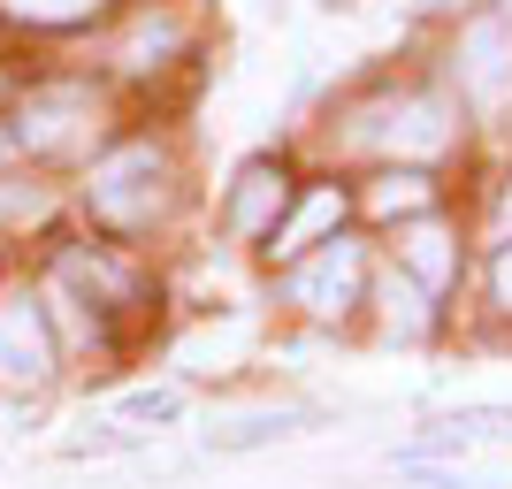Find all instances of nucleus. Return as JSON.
Segmentation results:
<instances>
[{
    "label": "nucleus",
    "mask_w": 512,
    "mask_h": 489,
    "mask_svg": "<svg viewBox=\"0 0 512 489\" xmlns=\"http://www.w3.org/2000/svg\"><path fill=\"white\" fill-rule=\"evenodd\" d=\"M85 199H92V214H100L107 230H146L153 214L169 207V161L153 146H115L100 169H92Z\"/></svg>",
    "instance_id": "1"
},
{
    "label": "nucleus",
    "mask_w": 512,
    "mask_h": 489,
    "mask_svg": "<svg viewBox=\"0 0 512 489\" xmlns=\"http://www.w3.org/2000/svg\"><path fill=\"white\" fill-rule=\"evenodd\" d=\"M459 130H451V100L436 92H398V100H375L352 115V146H375V153H406V161H428L444 153Z\"/></svg>",
    "instance_id": "2"
},
{
    "label": "nucleus",
    "mask_w": 512,
    "mask_h": 489,
    "mask_svg": "<svg viewBox=\"0 0 512 489\" xmlns=\"http://www.w3.org/2000/svg\"><path fill=\"white\" fill-rule=\"evenodd\" d=\"M451 77H459V100L497 115L512 100V16H467L459 23V46H451Z\"/></svg>",
    "instance_id": "3"
},
{
    "label": "nucleus",
    "mask_w": 512,
    "mask_h": 489,
    "mask_svg": "<svg viewBox=\"0 0 512 489\" xmlns=\"http://www.w3.org/2000/svg\"><path fill=\"white\" fill-rule=\"evenodd\" d=\"M291 298H299L314 321H344L367 298V245L344 237V230L329 237V245H314V253L299 260V276H291Z\"/></svg>",
    "instance_id": "4"
},
{
    "label": "nucleus",
    "mask_w": 512,
    "mask_h": 489,
    "mask_svg": "<svg viewBox=\"0 0 512 489\" xmlns=\"http://www.w3.org/2000/svg\"><path fill=\"white\" fill-rule=\"evenodd\" d=\"M54 375V337H46L39 298H8L0 306V383H46Z\"/></svg>",
    "instance_id": "5"
},
{
    "label": "nucleus",
    "mask_w": 512,
    "mask_h": 489,
    "mask_svg": "<svg viewBox=\"0 0 512 489\" xmlns=\"http://www.w3.org/2000/svg\"><path fill=\"white\" fill-rule=\"evenodd\" d=\"M283 199H291V176H283L276 161H245V169H237V192H230V230L268 237L283 222Z\"/></svg>",
    "instance_id": "6"
},
{
    "label": "nucleus",
    "mask_w": 512,
    "mask_h": 489,
    "mask_svg": "<svg viewBox=\"0 0 512 489\" xmlns=\"http://www.w3.org/2000/svg\"><path fill=\"white\" fill-rule=\"evenodd\" d=\"M337 222H344V192H337V184H314V192L299 199V214L268 230V260H306L314 245L337 237Z\"/></svg>",
    "instance_id": "7"
},
{
    "label": "nucleus",
    "mask_w": 512,
    "mask_h": 489,
    "mask_svg": "<svg viewBox=\"0 0 512 489\" xmlns=\"http://www.w3.org/2000/svg\"><path fill=\"white\" fill-rule=\"evenodd\" d=\"M321 413L314 405H268V413H237V421L207 428L199 444L222 451V459H237V451H260V444H283V436H299V428H314Z\"/></svg>",
    "instance_id": "8"
},
{
    "label": "nucleus",
    "mask_w": 512,
    "mask_h": 489,
    "mask_svg": "<svg viewBox=\"0 0 512 489\" xmlns=\"http://www.w3.org/2000/svg\"><path fill=\"white\" fill-rule=\"evenodd\" d=\"M375 321H383V337L421 344L428 329H436V314H428V283L406 276V268H383V276H375Z\"/></svg>",
    "instance_id": "9"
},
{
    "label": "nucleus",
    "mask_w": 512,
    "mask_h": 489,
    "mask_svg": "<svg viewBox=\"0 0 512 489\" xmlns=\"http://www.w3.org/2000/svg\"><path fill=\"white\" fill-rule=\"evenodd\" d=\"M77 123H92V100L77 85H54V92H31V107H23L16 123V146H69L77 138Z\"/></svg>",
    "instance_id": "10"
},
{
    "label": "nucleus",
    "mask_w": 512,
    "mask_h": 489,
    "mask_svg": "<svg viewBox=\"0 0 512 489\" xmlns=\"http://www.w3.org/2000/svg\"><path fill=\"white\" fill-rule=\"evenodd\" d=\"M398 268H406V276H421L428 291H444V283L459 276L451 230L436 222V214H413V222H398Z\"/></svg>",
    "instance_id": "11"
},
{
    "label": "nucleus",
    "mask_w": 512,
    "mask_h": 489,
    "mask_svg": "<svg viewBox=\"0 0 512 489\" xmlns=\"http://www.w3.org/2000/svg\"><path fill=\"white\" fill-rule=\"evenodd\" d=\"M428 176L421 169H390V176H375V184H367V207L375 214H398V222H413V214H428Z\"/></svg>",
    "instance_id": "12"
},
{
    "label": "nucleus",
    "mask_w": 512,
    "mask_h": 489,
    "mask_svg": "<svg viewBox=\"0 0 512 489\" xmlns=\"http://www.w3.org/2000/svg\"><path fill=\"white\" fill-rule=\"evenodd\" d=\"M436 428L459 444H512V405H451Z\"/></svg>",
    "instance_id": "13"
},
{
    "label": "nucleus",
    "mask_w": 512,
    "mask_h": 489,
    "mask_svg": "<svg viewBox=\"0 0 512 489\" xmlns=\"http://www.w3.org/2000/svg\"><path fill=\"white\" fill-rule=\"evenodd\" d=\"M16 23H85V16H100L107 0H0Z\"/></svg>",
    "instance_id": "14"
},
{
    "label": "nucleus",
    "mask_w": 512,
    "mask_h": 489,
    "mask_svg": "<svg viewBox=\"0 0 512 489\" xmlns=\"http://www.w3.org/2000/svg\"><path fill=\"white\" fill-rule=\"evenodd\" d=\"M115 413H123V421L161 428V421H176V413H184V398H176V390H130V398L115 405Z\"/></svg>",
    "instance_id": "15"
},
{
    "label": "nucleus",
    "mask_w": 512,
    "mask_h": 489,
    "mask_svg": "<svg viewBox=\"0 0 512 489\" xmlns=\"http://www.w3.org/2000/svg\"><path fill=\"white\" fill-rule=\"evenodd\" d=\"M406 474V489H490L482 474H467V467H444V459H428V467H398Z\"/></svg>",
    "instance_id": "16"
},
{
    "label": "nucleus",
    "mask_w": 512,
    "mask_h": 489,
    "mask_svg": "<svg viewBox=\"0 0 512 489\" xmlns=\"http://www.w3.org/2000/svg\"><path fill=\"white\" fill-rule=\"evenodd\" d=\"M176 39H184V31H176V23H161V31H153V23H146V31H138V39H130V54H123V62H130V69H146L153 54H169Z\"/></svg>",
    "instance_id": "17"
},
{
    "label": "nucleus",
    "mask_w": 512,
    "mask_h": 489,
    "mask_svg": "<svg viewBox=\"0 0 512 489\" xmlns=\"http://www.w3.org/2000/svg\"><path fill=\"white\" fill-rule=\"evenodd\" d=\"M490 291H497V306L512 314V237H505V253H497V268H490Z\"/></svg>",
    "instance_id": "18"
},
{
    "label": "nucleus",
    "mask_w": 512,
    "mask_h": 489,
    "mask_svg": "<svg viewBox=\"0 0 512 489\" xmlns=\"http://www.w3.org/2000/svg\"><path fill=\"white\" fill-rule=\"evenodd\" d=\"M497 230L512 237V184H505V207H497Z\"/></svg>",
    "instance_id": "19"
}]
</instances>
